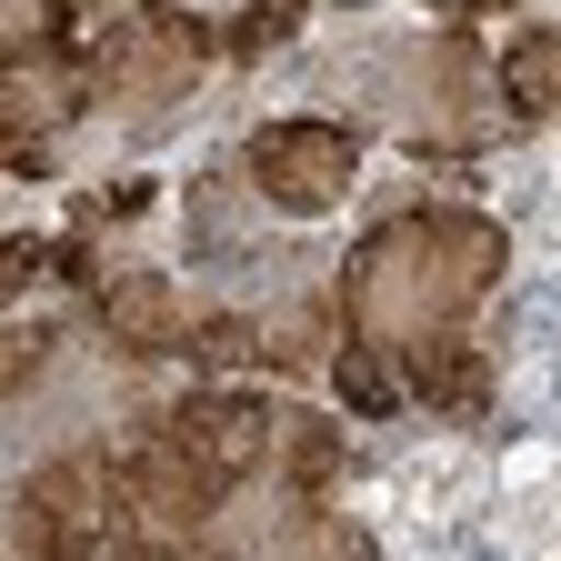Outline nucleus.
I'll use <instances>...</instances> for the list:
<instances>
[{
  "mask_svg": "<svg viewBox=\"0 0 561 561\" xmlns=\"http://www.w3.org/2000/svg\"><path fill=\"white\" fill-rule=\"evenodd\" d=\"M502 271V231L491 221H391L362 261H351V311L362 331H391V341H442V321Z\"/></svg>",
  "mask_w": 561,
  "mask_h": 561,
  "instance_id": "1",
  "label": "nucleus"
},
{
  "mask_svg": "<svg viewBox=\"0 0 561 561\" xmlns=\"http://www.w3.org/2000/svg\"><path fill=\"white\" fill-rule=\"evenodd\" d=\"M351 161H362V140H351L341 121H280V130H261V151H251V171L271 181L280 210H331L341 181H351Z\"/></svg>",
  "mask_w": 561,
  "mask_h": 561,
  "instance_id": "2",
  "label": "nucleus"
},
{
  "mask_svg": "<svg viewBox=\"0 0 561 561\" xmlns=\"http://www.w3.org/2000/svg\"><path fill=\"white\" fill-rule=\"evenodd\" d=\"M111 311H121V331L130 341H201V311L181 301V291H161V280H121V291H111Z\"/></svg>",
  "mask_w": 561,
  "mask_h": 561,
  "instance_id": "3",
  "label": "nucleus"
},
{
  "mask_svg": "<svg viewBox=\"0 0 561 561\" xmlns=\"http://www.w3.org/2000/svg\"><path fill=\"white\" fill-rule=\"evenodd\" d=\"M512 91H522V101H531V121H541V111H551V41H541V31H531V50H522V60H512Z\"/></svg>",
  "mask_w": 561,
  "mask_h": 561,
  "instance_id": "4",
  "label": "nucleus"
}]
</instances>
